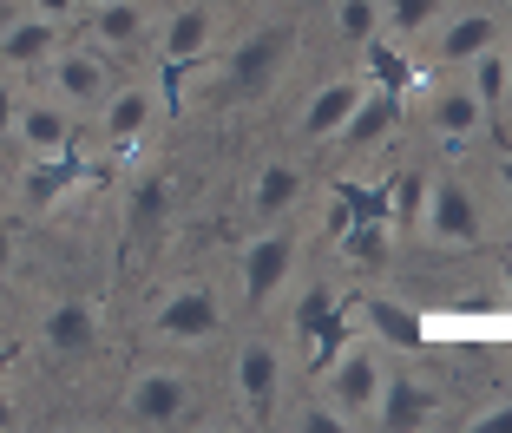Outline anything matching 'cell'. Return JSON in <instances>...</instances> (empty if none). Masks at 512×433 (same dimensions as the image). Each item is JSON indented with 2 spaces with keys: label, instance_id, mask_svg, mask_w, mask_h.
<instances>
[{
  "label": "cell",
  "instance_id": "obj_1",
  "mask_svg": "<svg viewBox=\"0 0 512 433\" xmlns=\"http://www.w3.org/2000/svg\"><path fill=\"white\" fill-rule=\"evenodd\" d=\"M414 224H421V230H427V243H440V250H480V243H486L480 197H473V184H460V178L427 184L421 217H414Z\"/></svg>",
  "mask_w": 512,
  "mask_h": 433
},
{
  "label": "cell",
  "instance_id": "obj_2",
  "mask_svg": "<svg viewBox=\"0 0 512 433\" xmlns=\"http://www.w3.org/2000/svg\"><path fill=\"white\" fill-rule=\"evenodd\" d=\"M217 329H224V309L204 283H178L151 309V335H165V342H211Z\"/></svg>",
  "mask_w": 512,
  "mask_h": 433
},
{
  "label": "cell",
  "instance_id": "obj_3",
  "mask_svg": "<svg viewBox=\"0 0 512 433\" xmlns=\"http://www.w3.org/2000/svg\"><path fill=\"white\" fill-rule=\"evenodd\" d=\"M283 60H289V27H270V33H256V40H243L224 66V92L230 99H263L270 79L283 73Z\"/></svg>",
  "mask_w": 512,
  "mask_h": 433
},
{
  "label": "cell",
  "instance_id": "obj_4",
  "mask_svg": "<svg viewBox=\"0 0 512 433\" xmlns=\"http://www.w3.org/2000/svg\"><path fill=\"white\" fill-rule=\"evenodd\" d=\"M125 414L145 420V427H171V420L191 414V381L178 368H145L132 374V388H125Z\"/></svg>",
  "mask_w": 512,
  "mask_h": 433
},
{
  "label": "cell",
  "instance_id": "obj_5",
  "mask_svg": "<svg viewBox=\"0 0 512 433\" xmlns=\"http://www.w3.org/2000/svg\"><path fill=\"white\" fill-rule=\"evenodd\" d=\"M322 394H329V407H342L348 420H368L375 414V394H381V361L362 355V348H355V355L342 348V355L322 368Z\"/></svg>",
  "mask_w": 512,
  "mask_h": 433
},
{
  "label": "cell",
  "instance_id": "obj_6",
  "mask_svg": "<svg viewBox=\"0 0 512 433\" xmlns=\"http://www.w3.org/2000/svg\"><path fill=\"white\" fill-rule=\"evenodd\" d=\"M14 138L33 151V158L66 151L73 145V112H66V99H20L14 105Z\"/></svg>",
  "mask_w": 512,
  "mask_h": 433
},
{
  "label": "cell",
  "instance_id": "obj_7",
  "mask_svg": "<svg viewBox=\"0 0 512 433\" xmlns=\"http://www.w3.org/2000/svg\"><path fill=\"white\" fill-rule=\"evenodd\" d=\"M289 256H296V237H289V230H270V237H256L250 250H243V296H250V309L283 289Z\"/></svg>",
  "mask_w": 512,
  "mask_h": 433
},
{
  "label": "cell",
  "instance_id": "obj_8",
  "mask_svg": "<svg viewBox=\"0 0 512 433\" xmlns=\"http://www.w3.org/2000/svg\"><path fill=\"white\" fill-rule=\"evenodd\" d=\"M276 381H283V355H276L270 342H250L237 355V401L250 420H263L276 407Z\"/></svg>",
  "mask_w": 512,
  "mask_h": 433
},
{
  "label": "cell",
  "instance_id": "obj_9",
  "mask_svg": "<svg viewBox=\"0 0 512 433\" xmlns=\"http://www.w3.org/2000/svg\"><path fill=\"white\" fill-rule=\"evenodd\" d=\"M375 427L388 433H407V427H427L434 420V394L421 381H407V374H381V394H375Z\"/></svg>",
  "mask_w": 512,
  "mask_h": 433
},
{
  "label": "cell",
  "instance_id": "obj_10",
  "mask_svg": "<svg viewBox=\"0 0 512 433\" xmlns=\"http://www.w3.org/2000/svg\"><path fill=\"white\" fill-rule=\"evenodd\" d=\"M362 79H329V86H316V99L302 105V138H335L348 125V112H355V105H362Z\"/></svg>",
  "mask_w": 512,
  "mask_h": 433
},
{
  "label": "cell",
  "instance_id": "obj_11",
  "mask_svg": "<svg viewBox=\"0 0 512 433\" xmlns=\"http://www.w3.org/2000/svg\"><path fill=\"white\" fill-rule=\"evenodd\" d=\"M79 178H86V165H79L73 145H66V151H53V158H33V165L20 171V197H27L33 210H46V204H60V197L73 191Z\"/></svg>",
  "mask_w": 512,
  "mask_h": 433
},
{
  "label": "cell",
  "instance_id": "obj_12",
  "mask_svg": "<svg viewBox=\"0 0 512 433\" xmlns=\"http://www.w3.org/2000/svg\"><path fill=\"white\" fill-rule=\"evenodd\" d=\"M53 46H60V20L20 14L14 27L0 33V60H7V66H46V60H53Z\"/></svg>",
  "mask_w": 512,
  "mask_h": 433
},
{
  "label": "cell",
  "instance_id": "obj_13",
  "mask_svg": "<svg viewBox=\"0 0 512 433\" xmlns=\"http://www.w3.org/2000/svg\"><path fill=\"white\" fill-rule=\"evenodd\" d=\"M394 125H401V92H381V86H375V92H362V105L348 112V125H342L335 138H348L355 151H368V145H381Z\"/></svg>",
  "mask_w": 512,
  "mask_h": 433
},
{
  "label": "cell",
  "instance_id": "obj_14",
  "mask_svg": "<svg viewBox=\"0 0 512 433\" xmlns=\"http://www.w3.org/2000/svg\"><path fill=\"white\" fill-rule=\"evenodd\" d=\"M46 348L53 355H92L99 348V309L92 302H60L46 315Z\"/></svg>",
  "mask_w": 512,
  "mask_h": 433
},
{
  "label": "cell",
  "instance_id": "obj_15",
  "mask_svg": "<svg viewBox=\"0 0 512 433\" xmlns=\"http://www.w3.org/2000/svg\"><path fill=\"white\" fill-rule=\"evenodd\" d=\"M427 119H434V132L447 138V151H460V145H467V138L486 125V105L473 99L467 86H460V92H434V105H427Z\"/></svg>",
  "mask_w": 512,
  "mask_h": 433
},
{
  "label": "cell",
  "instance_id": "obj_16",
  "mask_svg": "<svg viewBox=\"0 0 512 433\" xmlns=\"http://www.w3.org/2000/svg\"><path fill=\"white\" fill-rule=\"evenodd\" d=\"M53 92H60L66 105H92L106 99V66L92 60V53H53Z\"/></svg>",
  "mask_w": 512,
  "mask_h": 433
},
{
  "label": "cell",
  "instance_id": "obj_17",
  "mask_svg": "<svg viewBox=\"0 0 512 433\" xmlns=\"http://www.w3.org/2000/svg\"><path fill=\"white\" fill-rule=\"evenodd\" d=\"M92 40L112 53H132L145 40V7L138 0H92Z\"/></svg>",
  "mask_w": 512,
  "mask_h": 433
},
{
  "label": "cell",
  "instance_id": "obj_18",
  "mask_svg": "<svg viewBox=\"0 0 512 433\" xmlns=\"http://www.w3.org/2000/svg\"><path fill=\"white\" fill-rule=\"evenodd\" d=\"M394 256V224H381V217H362V224H342V263L348 269H388Z\"/></svg>",
  "mask_w": 512,
  "mask_h": 433
},
{
  "label": "cell",
  "instance_id": "obj_19",
  "mask_svg": "<svg viewBox=\"0 0 512 433\" xmlns=\"http://www.w3.org/2000/svg\"><path fill=\"white\" fill-rule=\"evenodd\" d=\"M486 46H499V20L493 14H460V20L440 27V60H453V66H473Z\"/></svg>",
  "mask_w": 512,
  "mask_h": 433
},
{
  "label": "cell",
  "instance_id": "obj_20",
  "mask_svg": "<svg viewBox=\"0 0 512 433\" xmlns=\"http://www.w3.org/2000/svg\"><path fill=\"white\" fill-rule=\"evenodd\" d=\"M355 309L368 315V329H375L388 348H421V342H427L421 315H414V309H401V302H388V296H368V302H355Z\"/></svg>",
  "mask_w": 512,
  "mask_h": 433
},
{
  "label": "cell",
  "instance_id": "obj_21",
  "mask_svg": "<svg viewBox=\"0 0 512 433\" xmlns=\"http://www.w3.org/2000/svg\"><path fill=\"white\" fill-rule=\"evenodd\" d=\"M151 112H158V105H151V92H145V86L112 92V99H106V138H112L119 151H132V145H138V132L151 125Z\"/></svg>",
  "mask_w": 512,
  "mask_h": 433
},
{
  "label": "cell",
  "instance_id": "obj_22",
  "mask_svg": "<svg viewBox=\"0 0 512 433\" xmlns=\"http://www.w3.org/2000/svg\"><path fill=\"white\" fill-rule=\"evenodd\" d=\"M335 322H342V302H335V289H302V302H296V322H289V335H296V348L309 355L316 348V335H329Z\"/></svg>",
  "mask_w": 512,
  "mask_h": 433
},
{
  "label": "cell",
  "instance_id": "obj_23",
  "mask_svg": "<svg viewBox=\"0 0 512 433\" xmlns=\"http://www.w3.org/2000/svg\"><path fill=\"white\" fill-rule=\"evenodd\" d=\"M289 204H302V171L296 165H263V178L250 191V210L256 217H283Z\"/></svg>",
  "mask_w": 512,
  "mask_h": 433
},
{
  "label": "cell",
  "instance_id": "obj_24",
  "mask_svg": "<svg viewBox=\"0 0 512 433\" xmlns=\"http://www.w3.org/2000/svg\"><path fill=\"white\" fill-rule=\"evenodd\" d=\"M204 46H211V14L184 0L178 14H171V27H165V60H197Z\"/></svg>",
  "mask_w": 512,
  "mask_h": 433
},
{
  "label": "cell",
  "instance_id": "obj_25",
  "mask_svg": "<svg viewBox=\"0 0 512 433\" xmlns=\"http://www.w3.org/2000/svg\"><path fill=\"white\" fill-rule=\"evenodd\" d=\"M368 79H375L381 92H407L414 86V60L401 53V40H388V33L368 40Z\"/></svg>",
  "mask_w": 512,
  "mask_h": 433
},
{
  "label": "cell",
  "instance_id": "obj_26",
  "mask_svg": "<svg viewBox=\"0 0 512 433\" xmlns=\"http://www.w3.org/2000/svg\"><path fill=\"white\" fill-rule=\"evenodd\" d=\"M447 0H381V33L388 40H414L421 27H434Z\"/></svg>",
  "mask_w": 512,
  "mask_h": 433
},
{
  "label": "cell",
  "instance_id": "obj_27",
  "mask_svg": "<svg viewBox=\"0 0 512 433\" xmlns=\"http://www.w3.org/2000/svg\"><path fill=\"white\" fill-rule=\"evenodd\" d=\"M335 33L348 46H368L381 33V0H335Z\"/></svg>",
  "mask_w": 512,
  "mask_h": 433
},
{
  "label": "cell",
  "instance_id": "obj_28",
  "mask_svg": "<svg viewBox=\"0 0 512 433\" xmlns=\"http://www.w3.org/2000/svg\"><path fill=\"white\" fill-rule=\"evenodd\" d=\"M473 66H480V86H473V99H480V105H486V119H493L499 105H506V79H512V60L486 46V53H480Z\"/></svg>",
  "mask_w": 512,
  "mask_h": 433
},
{
  "label": "cell",
  "instance_id": "obj_29",
  "mask_svg": "<svg viewBox=\"0 0 512 433\" xmlns=\"http://www.w3.org/2000/svg\"><path fill=\"white\" fill-rule=\"evenodd\" d=\"M388 197H394V224H414V217H421V197H427V178L407 171V178L388 184Z\"/></svg>",
  "mask_w": 512,
  "mask_h": 433
},
{
  "label": "cell",
  "instance_id": "obj_30",
  "mask_svg": "<svg viewBox=\"0 0 512 433\" xmlns=\"http://www.w3.org/2000/svg\"><path fill=\"white\" fill-rule=\"evenodd\" d=\"M302 433H348L355 420L342 414V407H329V401H316V407H302V420H296Z\"/></svg>",
  "mask_w": 512,
  "mask_h": 433
},
{
  "label": "cell",
  "instance_id": "obj_31",
  "mask_svg": "<svg viewBox=\"0 0 512 433\" xmlns=\"http://www.w3.org/2000/svg\"><path fill=\"white\" fill-rule=\"evenodd\" d=\"M158 217H165V184L151 178V184H138V191H132V224L145 230V224H158Z\"/></svg>",
  "mask_w": 512,
  "mask_h": 433
},
{
  "label": "cell",
  "instance_id": "obj_32",
  "mask_svg": "<svg viewBox=\"0 0 512 433\" xmlns=\"http://www.w3.org/2000/svg\"><path fill=\"white\" fill-rule=\"evenodd\" d=\"M467 427H473V433H512V401H493L486 414H473Z\"/></svg>",
  "mask_w": 512,
  "mask_h": 433
},
{
  "label": "cell",
  "instance_id": "obj_33",
  "mask_svg": "<svg viewBox=\"0 0 512 433\" xmlns=\"http://www.w3.org/2000/svg\"><path fill=\"white\" fill-rule=\"evenodd\" d=\"M14 92H7V86H0V138H14Z\"/></svg>",
  "mask_w": 512,
  "mask_h": 433
},
{
  "label": "cell",
  "instance_id": "obj_34",
  "mask_svg": "<svg viewBox=\"0 0 512 433\" xmlns=\"http://www.w3.org/2000/svg\"><path fill=\"white\" fill-rule=\"evenodd\" d=\"M73 7H79V0H33V14H46V20H66Z\"/></svg>",
  "mask_w": 512,
  "mask_h": 433
},
{
  "label": "cell",
  "instance_id": "obj_35",
  "mask_svg": "<svg viewBox=\"0 0 512 433\" xmlns=\"http://www.w3.org/2000/svg\"><path fill=\"white\" fill-rule=\"evenodd\" d=\"M453 309H460V315H493L499 302H493V296H460V302H453Z\"/></svg>",
  "mask_w": 512,
  "mask_h": 433
},
{
  "label": "cell",
  "instance_id": "obj_36",
  "mask_svg": "<svg viewBox=\"0 0 512 433\" xmlns=\"http://www.w3.org/2000/svg\"><path fill=\"white\" fill-rule=\"evenodd\" d=\"M14 20H20V7H14V0H0V33L14 27Z\"/></svg>",
  "mask_w": 512,
  "mask_h": 433
},
{
  "label": "cell",
  "instance_id": "obj_37",
  "mask_svg": "<svg viewBox=\"0 0 512 433\" xmlns=\"http://www.w3.org/2000/svg\"><path fill=\"white\" fill-rule=\"evenodd\" d=\"M7 256H14V230L0 224V269H7Z\"/></svg>",
  "mask_w": 512,
  "mask_h": 433
},
{
  "label": "cell",
  "instance_id": "obj_38",
  "mask_svg": "<svg viewBox=\"0 0 512 433\" xmlns=\"http://www.w3.org/2000/svg\"><path fill=\"white\" fill-rule=\"evenodd\" d=\"M499 184H506V197H512V158H506V165H499Z\"/></svg>",
  "mask_w": 512,
  "mask_h": 433
},
{
  "label": "cell",
  "instance_id": "obj_39",
  "mask_svg": "<svg viewBox=\"0 0 512 433\" xmlns=\"http://www.w3.org/2000/svg\"><path fill=\"white\" fill-rule=\"evenodd\" d=\"M506 309H512V256H506Z\"/></svg>",
  "mask_w": 512,
  "mask_h": 433
},
{
  "label": "cell",
  "instance_id": "obj_40",
  "mask_svg": "<svg viewBox=\"0 0 512 433\" xmlns=\"http://www.w3.org/2000/svg\"><path fill=\"white\" fill-rule=\"evenodd\" d=\"M7 420H14V414H7V401H0V427H7Z\"/></svg>",
  "mask_w": 512,
  "mask_h": 433
}]
</instances>
